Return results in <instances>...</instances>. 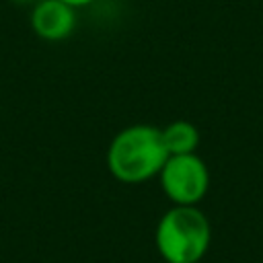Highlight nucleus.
<instances>
[{
	"label": "nucleus",
	"instance_id": "nucleus-7",
	"mask_svg": "<svg viewBox=\"0 0 263 263\" xmlns=\"http://www.w3.org/2000/svg\"><path fill=\"white\" fill-rule=\"evenodd\" d=\"M12 2H16V4H35L37 0H12Z\"/></svg>",
	"mask_w": 263,
	"mask_h": 263
},
{
	"label": "nucleus",
	"instance_id": "nucleus-3",
	"mask_svg": "<svg viewBox=\"0 0 263 263\" xmlns=\"http://www.w3.org/2000/svg\"><path fill=\"white\" fill-rule=\"evenodd\" d=\"M158 179L164 195L175 205H197L210 189V171L197 152L171 154Z\"/></svg>",
	"mask_w": 263,
	"mask_h": 263
},
{
	"label": "nucleus",
	"instance_id": "nucleus-4",
	"mask_svg": "<svg viewBox=\"0 0 263 263\" xmlns=\"http://www.w3.org/2000/svg\"><path fill=\"white\" fill-rule=\"evenodd\" d=\"M31 27L43 41H64L76 29V8L62 0H37L31 8Z\"/></svg>",
	"mask_w": 263,
	"mask_h": 263
},
{
	"label": "nucleus",
	"instance_id": "nucleus-6",
	"mask_svg": "<svg viewBox=\"0 0 263 263\" xmlns=\"http://www.w3.org/2000/svg\"><path fill=\"white\" fill-rule=\"evenodd\" d=\"M62 2L70 4L72 8H80V6H88V4H92L95 0H62Z\"/></svg>",
	"mask_w": 263,
	"mask_h": 263
},
{
	"label": "nucleus",
	"instance_id": "nucleus-1",
	"mask_svg": "<svg viewBox=\"0 0 263 263\" xmlns=\"http://www.w3.org/2000/svg\"><path fill=\"white\" fill-rule=\"evenodd\" d=\"M168 152L162 142L160 127L148 123L127 125L113 136L107 148L109 173L127 185L144 183L158 177Z\"/></svg>",
	"mask_w": 263,
	"mask_h": 263
},
{
	"label": "nucleus",
	"instance_id": "nucleus-5",
	"mask_svg": "<svg viewBox=\"0 0 263 263\" xmlns=\"http://www.w3.org/2000/svg\"><path fill=\"white\" fill-rule=\"evenodd\" d=\"M164 148L171 154H191L199 146V129L185 119L171 121L166 127L160 129Z\"/></svg>",
	"mask_w": 263,
	"mask_h": 263
},
{
	"label": "nucleus",
	"instance_id": "nucleus-2",
	"mask_svg": "<svg viewBox=\"0 0 263 263\" xmlns=\"http://www.w3.org/2000/svg\"><path fill=\"white\" fill-rule=\"evenodd\" d=\"M212 226L197 205H173L156 224L154 242L166 263H197L210 249Z\"/></svg>",
	"mask_w": 263,
	"mask_h": 263
}]
</instances>
